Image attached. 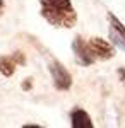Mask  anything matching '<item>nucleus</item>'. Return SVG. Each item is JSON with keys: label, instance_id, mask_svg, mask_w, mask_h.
Returning a JSON list of instances; mask_svg holds the SVG:
<instances>
[{"label": "nucleus", "instance_id": "nucleus-8", "mask_svg": "<svg viewBox=\"0 0 125 128\" xmlns=\"http://www.w3.org/2000/svg\"><path fill=\"white\" fill-rule=\"evenodd\" d=\"M110 34H111V40H113V43H115L116 46H118V48H122V50H125V40H123V38H122L120 34H116L113 29L110 31Z\"/></svg>", "mask_w": 125, "mask_h": 128}, {"label": "nucleus", "instance_id": "nucleus-10", "mask_svg": "<svg viewBox=\"0 0 125 128\" xmlns=\"http://www.w3.org/2000/svg\"><path fill=\"white\" fill-rule=\"evenodd\" d=\"M118 75H120V79H122V82L125 84V68H118Z\"/></svg>", "mask_w": 125, "mask_h": 128}, {"label": "nucleus", "instance_id": "nucleus-2", "mask_svg": "<svg viewBox=\"0 0 125 128\" xmlns=\"http://www.w3.org/2000/svg\"><path fill=\"white\" fill-rule=\"evenodd\" d=\"M48 70H50V75H51V80H53L55 89H58V90H69L70 89V86H72V77H70V74L65 70V67L60 62H57V60L50 62Z\"/></svg>", "mask_w": 125, "mask_h": 128}, {"label": "nucleus", "instance_id": "nucleus-9", "mask_svg": "<svg viewBox=\"0 0 125 128\" xmlns=\"http://www.w3.org/2000/svg\"><path fill=\"white\" fill-rule=\"evenodd\" d=\"M12 56H14V58H16V62H17V63H19V65H24V63H26V58H24V56H22V53H21V51H16V53H14V55H12Z\"/></svg>", "mask_w": 125, "mask_h": 128}, {"label": "nucleus", "instance_id": "nucleus-1", "mask_svg": "<svg viewBox=\"0 0 125 128\" xmlns=\"http://www.w3.org/2000/svg\"><path fill=\"white\" fill-rule=\"evenodd\" d=\"M41 16L51 26L74 28L77 20V12L70 0H41Z\"/></svg>", "mask_w": 125, "mask_h": 128}, {"label": "nucleus", "instance_id": "nucleus-5", "mask_svg": "<svg viewBox=\"0 0 125 128\" xmlns=\"http://www.w3.org/2000/svg\"><path fill=\"white\" fill-rule=\"evenodd\" d=\"M70 125L72 128H93V120L84 109L77 108L70 113Z\"/></svg>", "mask_w": 125, "mask_h": 128}, {"label": "nucleus", "instance_id": "nucleus-6", "mask_svg": "<svg viewBox=\"0 0 125 128\" xmlns=\"http://www.w3.org/2000/svg\"><path fill=\"white\" fill-rule=\"evenodd\" d=\"M16 67H17V62H16L14 56H0V74L4 77L14 75Z\"/></svg>", "mask_w": 125, "mask_h": 128}, {"label": "nucleus", "instance_id": "nucleus-11", "mask_svg": "<svg viewBox=\"0 0 125 128\" xmlns=\"http://www.w3.org/2000/svg\"><path fill=\"white\" fill-rule=\"evenodd\" d=\"M22 89H31V82H24L22 84Z\"/></svg>", "mask_w": 125, "mask_h": 128}, {"label": "nucleus", "instance_id": "nucleus-7", "mask_svg": "<svg viewBox=\"0 0 125 128\" xmlns=\"http://www.w3.org/2000/svg\"><path fill=\"white\" fill-rule=\"evenodd\" d=\"M108 19H110V24H111V29L115 31L116 34H120V36L125 40V26H123V24H122L118 19H116L111 12H108Z\"/></svg>", "mask_w": 125, "mask_h": 128}, {"label": "nucleus", "instance_id": "nucleus-12", "mask_svg": "<svg viewBox=\"0 0 125 128\" xmlns=\"http://www.w3.org/2000/svg\"><path fill=\"white\" fill-rule=\"evenodd\" d=\"M0 9H2V0H0Z\"/></svg>", "mask_w": 125, "mask_h": 128}, {"label": "nucleus", "instance_id": "nucleus-4", "mask_svg": "<svg viewBox=\"0 0 125 128\" xmlns=\"http://www.w3.org/2000/svg\"><path fill=\"white\" fill-rule=\"evenodd\" d=\"M87 44H89V48H91L93 55H94L96 58L110 60V58L115 56V48L111 46V43H108V41L103 40V38H93Z\"/></svg>", "mask_w": 125, "mask_h": 128}, {"label": "nucleus", "instance_id": "nucleus-3", "mask_svg": "<svg viewBox=\"0 0 125 128\" xmlns=\"http://www.w3.org/2000/svg\"><path fill=\"white\" fill-rule=\"evenodd\" d=\"M72 51H74V56H76L77 63H81L84 67L93 65L94 60H96V56L93 55V51L89 48V44L81 36H77L76 40H74V43H72Z\"/></svg>", "mask_w": 125, "mask_h": 128}]
</instances>
